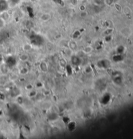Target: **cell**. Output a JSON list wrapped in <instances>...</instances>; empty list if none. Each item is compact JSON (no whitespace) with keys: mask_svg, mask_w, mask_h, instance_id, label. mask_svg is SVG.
Returning <instances> with one entry per match:
<instances>
[{"mask_svg":"<svg viewBox=\"0 0 133 139\" xmlns=\"http://www.w3.org/2000/svg\"><path fill=\"white\" fill-rule=\"evenodd\" d=\"M9 8V3L7 0H0V13L7 11Z\"/></svg>","mask_w":133,"mask_h":139,"instance_id":"6da1fadb","label":"cell"},{"mask_svg":"<svg viewBox=\"0 0 133 139\" xmlns=\"http://www.w3.org/2000/svg\"><path fill=\"white\" fill-rule=\"evenodd\" d=\"M20 59L22 61H26L29 59V55L27 54L23 53L20 56Z\"/></svg>","mask_w":133,"mask_h":139,"instance_id":"7a4b0ae2","label":"cell"},{"mask_svg":"<svg viewBox=\"0 0 133 139\" xmlns=\"http://www.w3.org/2000/svg\"><path fill=\"white\" fill-rule=\"evenodd\" d=\"M5 26V20L0 17V29Z\"/></svg>","mask_w":133,"mask_h":139,"instance_id":"3957f363","label":"cell"},{"mask_svg":"<svg viewBox=\"0 0 133 139\" xmlns=\"http://www.w3.org/2000/svg\"><path fill=\"white\" fill-rule=\"evenodd\" d=\"M10 2V3L13 4V5H16L19 3L21 0H9Z\"/></svg>","mask_w":133,"mask_h":139,"instance_id":"277c9868","label":"cell"}]
</instances>
